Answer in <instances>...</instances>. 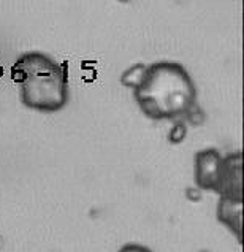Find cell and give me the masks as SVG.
Segmentation results:
<instances>
[{"mask_svg":"<svg viewBox=\"0 0 244 252\" xmlns=\"http://www.w3.org/2000/svg\"><path fill=\"white\" fill-rule=\"evenodd\" d=\"M140 110L148 118L183 121L197 102L195 81L185 67L173 61L146 65L141 83L133 89Z\"/></svg>","mask_w":244,"mask_h":252,"instance_id":"cell-1","label":"cell"},{"mask_svg":"<svg viewBox=\"0 0 244 252\" xmlns=\"http://www.w3.org/2000/svg\"><path fill=\"white\" fill-rule=\"evenodd\" d=\"M11 80L19 86L24 106L33 111L56 113L68 102V63L57 62L41 51L21 54L11 65Z\"/></svg>","mask_w":244,"mask_h":252,"instance_id":"cell-2","label":"cell"},{"mask_svg":"<svg viewBox=\"0 0 244 252\" xmlns=\"http://www.w3.org/2000/svg\"><path fill=\"white\" fill-rule=\"evenodd\" d=\"M224 156L216 148L200 149L195 154V183L200 190H219Z\"/></svg>","mask_w":244,"mask_h":252,"instance_id":"cell-3","label":"cell"},{"mask_svg":"<svg viewBox=\"0 0 244 252\" xmlns=\"http://www.w3.org/2000/svg\"><path fill=\"white\" fill-rule=\"evenodd\" d=\"M219 197L243 198V181H241V151L228 154L222 160Z\"/></svg>","mask_w":244,"mask_h":252,"instance_id":"cell-4","label":"cell"},{"mask_svg":"<svg viewBox=\"0 0 244 252\" xmlns=\"http://www.w3.org/2000/svg\"><path fill=\"white\" fill-rule=\"evenodd\" d=\"M241 213L243 198H227L220 197L217 203V219L236 236L241 243Z\"/></svg>","mask_w":244,"mask_h":252,"instance_id":"cell-5","label":"cell"},{"mask_svg":"<svg viewBox=\"0 0 244 252\" xmlns=\"http://www.w3.org/2000/svg\"><path fill=\"white\" fill-rule=\"evenodd\" d=\"M145 71H146V65H143V63H135V65L127 68L124 73H122L121 83L127 86V88L135 89L136 86L141 83L143 76H145Z\"/></svg>","mask_w":244,"mask_h":252,"instance_id":"cell-6","label":"cell"},{"mask_svg":"<svg viewBox=\"0 0 244 252\" xmlns=\"http://www.w3.org/2000/svg\"><path fill=\"white\" fill-rule=\"evenodd\" d=\"M185 136H187V124L184 121H175L173 127L168 132V141L171 145H178V143L184 141Z\"/></svg>","mask_w":244,"mask_h":252,"instance_id":"cell-7","label":"cell"},{"mask_svg":"<svg viewBox=\"0 0 244 252\" xmlns=\"http://www.w3.org/2000/svg\"><path fill=\"white\" fill-rule=\"evenodd\" d=\"M183 121L184 122H190V124H193V126H202L203 122L206 121V114L202 110V106L197 103L187 114H185V118Z\"/></svg>","mask_w":244,"mask_h":252,"instance_id":"cell-8","label":"cell"},{"mask_svg":"<svg viewBox=\"0 0 244 252\" xmlns=\"http://www.w3.org/2000/svg\"><path fill=\"white\" fill-rule=\"evenodd\" d=\"M118 252H152L148 246H143L140 243H127Z\"/></svg>","mask_w":244,"mask_h":252,"instance_id":"cell-9","label":"cell"},{"mask_svg":"<svg viewBox=\"0 0 244 252\" xmlns=\"http://www.w3.org/2000/svg\"><path fill=\"white\" fill-rule=\"evenodd\" d=\"M185 197L190 201H200L202 200V190L198 187H187L185 189Z\"/></svg>","mask_w":244,"mask_h":252,"instance_id":"cell-10","label":"cell"}]
</instances>
